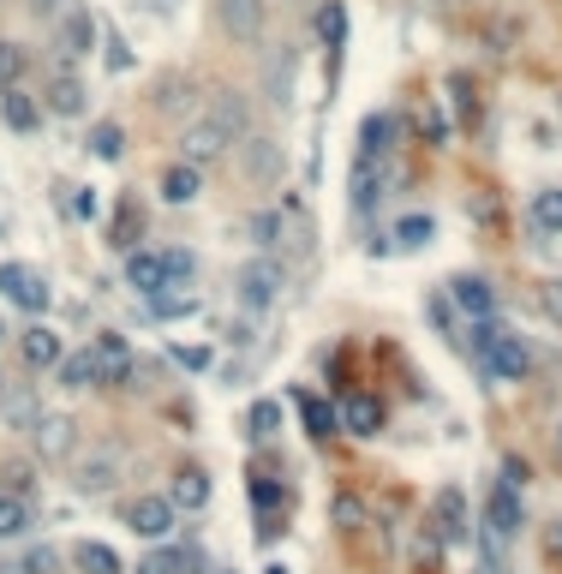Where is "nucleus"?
I'll list each match as a JSON object with an SVG mask.
<instances>
[{
  "mask_svg": "<svg viewBox=\"0 0 562 574\" xmlns=\"http://www.w3.org/2000/svg\"><path fill=\"white\" fill-rule=\"evenodd\" d=\"M472 360H479L496 383H520V377L532 372L527 341H520V336H508V329L496 324V317H479V324H472Z\"/></svg>",
  "mask_w": 562,
  "mask_h": 574,
  "instance_id": "1",
  "label": "nucleus"
},
{
  "mask_svg": "<svg viewBox=\"0 0 562 574\" xmlns=\"http://www.w3.org/2000/svg\"><path fill=\"white\" fill-rule=\"evenodd\" d=\"M227 144H234V132H227L215 114H203V120H191L180 132V162H191V168H210V162L227 156Z\"/></svg>",
  "mask_w": 562,
  "mask_h": 574,
  "instance_id": "2",
  "label": "nucleus"
},
{
  "mask_svg": "<svg viewBox=\"0 0 562 574\" xmlns=\"http://www.w3.org/2000/svg\"><path fill=\"white\" fill-rule=\"evenodd\" d=\"M126 527L138 532V539H168L174 527H180V508H174V496H156L144 491L132 508H126Z\"/></svg>",
  "mask_w": 562,
  "mask_h": 574,
  "instance_id": "3",
  "label": "nucleus"
},
{
  "mask_svg": "<svg viewBox=\"0 0 562 574\" xmlns=\"http://www.w3.org/2000/svg\"><path fill=\"white\" fill-rule=\"evenodd\" d=\"M234 288H239V305H246V312H270V305H276V293H281V263H270V258H251L246 270L234 276Z\"/></svg>",
  "mask_w": 562,
  "mask_h": 574,
  "instance_id": "4",
  "label": "nucleus"
},
{
  "mask_svg": "<svg viewBox=\"0 0 562 574\" xmlns=\"http://www.w3.org/2000/svg\"><path fill=\"white\" fill-rule=\"evenodd\" d=\"M484 527H491V539H515L520 532V484L496 479L491 496H484Z\"/></svg>",
  "mask_w": 562,
  "mask_h": 574,
  "instance_id": "5",
  "label": "nucleus"
},
{
  "mask_svg": "<svg viewBox=\"0 0 562 574\" xmlns=\"http://www.w3.org/2000/svg\"><path fill=\"white\" fill-rule=\"evenodd\" d=\"M431 520H437V532H443L449 544L467 539V532H472V508H467L461 484H443V491L431 496Z\"/></svg>",
  "mask_w": 562,
  "mask_h": 574,
  "instance_id": "6",
  "label": "nucleus"
},
{
  "mask_svg": "<svg viewBox=\"0 0 562 574\" xmlns=\"http://www.w3.org/2000/svg\"><path fill=\"white\" fill-rule=\"evenodd\" d=\"M0 293L12 305H24V312H48V282L36 270H24V263H0Z\"/></svg>",
  "mask_w": 562,
  "mask_h": 574,
  "instance_id": "7",
  "label": "nucleus"
},
{
  "mask_svg": "<svg viewBox=\"0 0 562 574\" xmlns=\"http://www.w3.org/2000/svg\"><path fill=\"white\" fill-rule=\"evenodd\" d=\"M126 282H132L144 300H156V293H168V251H150L138 246L132 258H126Z\"/></svg>",
  "mask_w": 562,
  "mask_h": 574,
  "instance_id": "8",
  "label": "nucleus"
},
{
  "mask_svg": "<svg viewBox=\"0 0 562 574\" xmlns=\"http://www.w3.org/2000/svg\"><path fill=\"white\" fill-rule=\"evenodd\" d=\"M91 353H96V365H102V389H126V383H132L138 365H132V353H126L120 336H96Z\"/></svg>",
  "mask_w": 562,
  "mask_h": 574,
  "instance_id": "9",
  "label": "nucleus"
},
{
  "mask_svg": "<svg viewBox=\"0 0 562 574\" xmlns=\"http://www.w3.org/2000/svg\"><path fill=\"white\" fill-rule=\"evenodd\" d=\"M19 348H24V365H31V372H60V360H67V348H60V336L48 324H31L19 336Z\"/></svg>",
  "mask_w": 562,
  "mask_h": 574,
  "instance_id": "10",
  "label": "nucleus"
},
{
  "mask_svg": "<svg viewBox=\"0 0 562 574\" xmlns=\"http://www.w3.org/2000/svg\"><path fill=\"white\" fill-rule=\"evenodd\" d=\"M336 413H341V431H353V437H377L383 431V401L377 395H365V389H353Z\"/></svg>",
  "mask_w": 562,
  "mask_h": 574,
  "instance_id": "11",
  "label": "nucleus"
},
{
  "mask_svg": "<svg viewBox=\"0 0 562 574\" xmlns=\"http://www.w3.org/2000/svg\"><path fill=\"white\" fill-rule=\"evenodd\" d=\"M0 120H7L12 132H36V126H43V102L24 91V84H7V91H0Z\"/></svg>",
  "mask_w": 562,
  "mask_h": 574,
  "instance_id": "12",
  "label": "nucleus"
},
{
  "mask_svg": "<svg viewBox=\"0 0 562 574\" xmlns=\"http://www.w3.org/2000/svg\"><path fill=\"white\" fill-rule=\"evenodd\" d=\"M114 479H120V449H91L79 461V491H114Z\"/></svg>",
  "mask_w": 562,
  "mask_h": 574,
  "instance_id": "13",
  "label": "nucleus"
},
{
  "mask_svg": "<svg viewBox=\"0 0 562 574\" xmlns=\"http://www.w3.org/2000/svg\"><path fill=\"white\" fill-rule=\"evenodd\" d=\"M222 24L234 31V43H258L264 36V0H222Z\"/></svg>",
  "mask_w": 562,
  "mask_h": 574,
  "instance_id": "14",
  "label": "nucleus"
},
{
  "mask_svg": "<svg viewBox=\"0 0 562 574\" xmlns=\"http://www.w3.org/2000/svg\"><path fill=\"white\" fill-rule=\"evenodd\" d=\"M36 449L48 455V461H60V455H72V419H60V413H43L36 419Z\"/></svg>",
  "mask_w": 562,
  "mask_h": 574,
  "instance_id": "15",
  "label": "nucleus"
},
{
  "mask_svg": "<svg viewBox=\"0 0 562 574\" xmlns=\"http://www.w3.org/2000/svg\"><path fill=\"white\" fill-rule=\"evenodd\" d=\"M174 508H186V515H198L203 503H210V473L203 467H180V479H174Z\"/></svg>",
  "mask_w": 562,
  "mask_h": 574,
  "instance_id": "16",
  "label": "nucleus"
},
{
  "mask_svg": "<svg viewBox=\"0 0 562 574\" xmlns=\"http://www.w3.org/2000/svg\"><path fill=\"white\" fill-rule=\"evenodd\" d=\"M48 114H60V120H79L84 114V84L72 79V72H55V84H48Z\"/></svg>",
  "mask_w": 562,
  "mask_h": 574,
  "instance_id": "17",
  "label": "nucleus"
},
{
  "mask_svg": "<svg viewBox=\"0 0 562 574\" xmlns=\"http://www.w3.org/2000/svg\"><path fill=\"white\" fill-rule=\"evenodd\" d=\"M72 563H79V574H126L120 551H114V544H102V539H84L79 551H72Z\"/></svg>",
  "mask_w": 562,
  "mask_h": 574,
  "instance_id": "18",
  "label": "nucleus"
},
{
  "mask_svg": "<svg viewBox=\"0 0 562 574\" xmlns=\"http://www.w3.org/2000/svg\"><path fill=\"white\" fill-rule=\"evenodd\" d=\"M60 48H67L72 60H84L96 48V19L91 12H67V24H60Z\"/></svg>",
  "mask_w": 562,
  "mask_h": 574,
  "instance_id": "19",
  "label": "nucleus"
},
{
  "mask_svg": "<svg viewBox=\"0 0 562 574\" xmlns=\"http://www.w3.org/2000/svg\"><path fill=\"white\" fill-rule=\"evenodd\" d=\"M60 383H67V389H102L96 353H91V348H84V353H67V360H60Z\"/></svg>",
  "mask_w": 562,
  "mask_h": 574,
  "instance_id": "20",
  "label": "nucleus"
},
{
  "mask_svg": "<svg viewBox=\"0 0 562 574\" xmlns=\"http://www.w3.org/2000/svg\"><path fill=\"white\" fill-rule=\"evenodd\" d=\"M455 305H461L472 324H479V317H491V312H496V293L484 288L479 276H461V282H455Z\"/></svg>",
  "mask_w": 562,
  "mask_h": 574,
  "instance_id": "21",
  "label": "nucleus"
},
{
  "mask_svg": "<svg viewBox=\"0 0 562 574\" xmlns=\"http://www.w3.org/2000/svg\"><path fill=\"white\" fill-rule=\"evenodd\" d=\"M527 215H532V227H539V234H562V186H545V191H532Z\"/></svg>",
  "mask_w": 562,
  "mask_h": 574,
  "instance_id": "22",
  "label": "nucleus"
},
{
  "mask_svg": "<svg viewBox=\"0 0 562 574\" xmlns=\"http://www.w3.org/2000/svg\"><path fill=\"white\" fill-rule=\"evenodd\" d=\"M300 419H305L312 437H336V431H341V413L329 401H317V395H300Z\"/></svg>",
  "mask_w": 562,
  "mask_h": 574,
  "instance_id": "23",
  "label": "nucleus"
},
{
  "mask_svg": "<svg viewBox=\"0 0 562 574\" xmlns=\"http://www.w3.org/2000/svg\"><path fill=\"white\" fill-rule=\"evenodd\" d=\"M198 174L203 168H191V162H174V168L168 174H162V198H168V203H191V198H198Z\"/></svg>",
  "mask_w": 562,
  "mask_h": 574,
  "instance_id": "24",
  "label": "nucleus"
},
{
  "mask_svg": "<svg viewBox=\"0 0 562 574\" xmlns=\"http://www.w3.org/2000/svg\"><path fill=\"white\" fill-rule=\"evenodd\" d=\"M31 532V503L19 491H0V539H24Z\"/></svg>",
  "mask_w": 562,
  "mask_h": 574,
  "instance_id": "25",
  "label": "nucleus"
},
{
  "mask_svg": "<svg viewBox=\"0 0 562 574\" xmlns=\"http://www.w3.org/2000/svg\"><path fill=\"white\" fill-rule=\"evenodd\" d=\"M246 431H251V443H270L276 431H281V401H251Z\"/></svg>",
  "mask_w": 562,
  "mask_h": 574,
  "instance_id": "26",
  "label": "nucleus"
},
{
  "mask_svg": "<svg viewBox=\"0 0 562 574\" xmlns=\"http://www.w3.org/2000/svg\"><path fill=\"white\" fill-rule=\"evenodd\" d=\"M431 234H437V222H431V215H401V222H395V246H431Z\"/></svg>",
  "mask_w": 562,
  "mask_h": 574,
  "instance_id": "27",
  "label": "nucleus"
},
{
  "mask_svg": "<svg viewBox=\"0 0 562 574\" xmlns=\"http://www.w3.org/2000/svg\"><path fill=\"white\" fill-rule=\"evenodd\" d=\"M91 150H96L102 162H120V150H126V132H120V126H114V120H96V126H91Z\"/></svg>",
  "mask_w": 562,
  "mask_h": 574,
  "instance_id": "28",
  "label": "nucleus"
},
{
  "mask_svg": "<svg viewBox=\"0 0 562 574\" xmlns=\"http://www.w3.org/2000/svg\"><path fill=\"white\" fill-rule=\"evenodd\" d=\"M317 31H324V43H329V48L348 43V12H341V0H329V7L317 12Z\"/></svg>",
  "mask_w": 562,
  "mask_h": 574,
  "instance_id": "29",
  "label": "nucleus"
},
{
  "mask_svg": "<svg viewBox=\"0 0 562 574\" xmlns=\"http://www.w3.org/2000/svg\"><path fill=\"white\" fill-rule=\"evenodd\" d=\"M150 305H156V317H191V312H198V300H191V293H156V300H150Z\"/></svg>",
  "mask_w": 562,
  "mask_h": 574,
  "instance_id": "30",
  "label": "nucleus"
},
{
  "mask_svg": "<svg viewBox=\"0 0 562 574\" xmlns=\"http://www.w3.org/2000/svg\"><path fill=\"white\" fill-rule=\"evenodd\" d=\"M19 72H24L19 43H0V91H7V84H19Z\"/></svg>",
  "mask_w": 562,
  "mask_h": 574,
  "instance_id": "31",
  "label": "nucleus"
},
{
  "mask_svg": "<svg viewBox=\"0 0 562 574\" xmlns=\"http://www.w3.org/2000/svg\"><path fill=\"white\" fill-rule=\"evenodd\" d=\"M191 270H198V258H191V251H168V288H186Z\"/></svg>",
  "mask_w": 562,
  "mask_h": 574,
  "instance_id": "32",
  "label": "nucleus"
},
{
  "mask_svg": "<svg viewBox=\"0 0 562 574\" xmlns=\"http://www.w3.org/2000/svg\"><path fill=\"white\" fill-rule=\"evenodd\" d=\"M55 569H60V551H48V544L24 551V574H55Z\"/></svg>",
  "mask_w": 562,
  "mask_h": 574,
  "instance_id": "33",
  "label": "nucleus"
},
{
  "mask_svg": "<svg viewBox=\"0 0 562 574\" xmlns=\"http://www.w3.org/2000/svg\"><path fill=\"white\" fill-rule=\"evenodd\" d=\"M336 520H341V532H360V520H365L360 496H336Z\"/></svg>",
  "mask_w": 562,
  "mask_h": 574,
  "instance_id": "34",
  "label": "nucleus"
},
{
  "mask_svg": "<svg viewBox=\"0 0 562 574\" xmlns=\"http://www.w3.org/2000/svg\"><path fill=\"white\" fill-rule=\"evenodd\" d=\"M132 574H180V551H156V557H144Z\"/></svg>",
  "mask_w": 562,
  "mask_h": 574,
  "instance_id": "35",
  "label": "nucleus"
},
{
  "mask_svg": "<svg viewBox=\"0 0 562 574\" xmlns=\"http://www.w3.org/2000/svg\"><path fill=\"white\" fill-rule=\"evenodd\" d=\"M251 234H258V246H276V234H281V215H276V210L251 215Z\"/></svg>",
  "mask_w": 562,
  "mask_h": 574,
  "instance_id": "36",
  "label": "nucleus"
},
{
  "mask_svg": "<svg viewBox=\"0 0 562 574\" xmlns=\"http://www.w3.org/2000/svg\"><path fill=\"white\" fill-rule=\"evenodd\" d=\"M539 305L551 324H562V282H539Z\"/></svg>",
  "mask_w": 562,
  "mask_h": 574,
  "instance_id": "37",
  "label": "nucleus"
},
{
  "mask_svg": "<svg viewBox=\"0 0 562 574\" xmlns=\"http://www.w3.org/2000/svg\"><path fill=\"white\" fill-rule=\"evenodd\" d=\"M545 551H551V563H562V520H551V532H545Z\"/></svg>",
  "mask_w": 562,
  "mask_h": 574,
  "instance_id": "38",
  "label": "nucleus"
},
{
  "mask_svg": "<svg viewBox=\"0 0 562 574\" xmlns=\"http://www.w3.org/2000/svg\"><path fill=\"white\" fill-rule=\"evenodd\" d=\"M150 7H156V12H168V7H174V0H150Z\"/></svg>",
  "mask_w": 562,
  "mask_h": 574,
  "instance_id": "39",
  "label": "nucleus"
},
{
  "mask_svg": "<svg viewBox=\"0 0 562 574\" xmlns=\"http://www.w3.org/2000/svg\"><path fill=\"white\" fill-rule=\"evenodd\" d=\"M0 341H7V324H0Z\"/></svg>",
  "mask_w": 562,
  "mask_h": 574,
  "instance_id": "40",
  "label": "nucleus"
},
{
  "mask_svg": "<svg viewBox=\"0 0 562 574\" xmlns=\"http://www.w3.org/2000/svg\"><path fill=\"white\" fill-rule=\"evenodd\" d=\"M215 574H234V569H215Z\"/></svg>",
  "mask_w": 562,
  "mask_h": 574,
  "instance_id": "41",
  "label": "nucleus"
},
{
  "mask_svg": "<svg viewBox=\"0 0 562 574\" xmlns=\"http://www.w3.org/2000/svg\"><path fill=\"white\" fill-rule=\"evenodd\" d=\"M0 395H7V383H0Z\"/></svg>",
  "mask_w": 562,
  "mask_h": 574,
  "instance_id": "42",
  "label": "nucleus"
},
{
  "mask_svg": "<svg viewBox=\"0 0 562 574\" xmlns=\"http://www.w3.org/2000/svg\"><path fill=\"white\" fill-rule=\"evenodd\" d=\"M0 574H7V569H0Z\"/></svg>",
  "mask_w": 562,
  "mask_h": 574,
  "instance_id": "43",
  "label": "nucleus"
}]
</instances>
